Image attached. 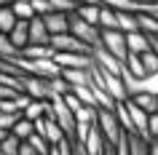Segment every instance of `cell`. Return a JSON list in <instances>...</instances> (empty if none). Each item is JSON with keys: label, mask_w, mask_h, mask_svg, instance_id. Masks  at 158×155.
<instances>
[{"label": "cell", "mask_w": 158, "mask_h": 155, "mask_svg": "<svg viewBox=\"0 0 158 155\" xmlns=\"http://www.w3.org/2000/svg\"><path fill=\"white\" fill-rule=\"evenodd\" d=\"M142 64H145V72H158V54L156 51H145L142 54Z\"/></svg>", "instance_id": "obj_31"}, {"label": "cell", "mask_w": 158, "mask_h": 155, "mask_svg": "<svg viewBox=\"0 0 158 155\" xmlns=\"http://www.w3.org/2000/svg\"><path fill=\"white\" fill-rule=\"evenodd\" d=\"M8 38L14 40L16 48H24L27 43H30V19H16V24L8 32Z\"/></svg>", "instance_id": "obj_16"}, {"label": "cell", "mask_w": 158, "mask_h": 155, "mask_svg": "<svg viewBox=\"0 0 158 155\" xmlns=\"http://www.w3.org/2000/svg\"><path fill=\"white\" fill-rule=\"evenodd\" d=\"M19 54H22V48H16V46H14V40L8 38V32H0V56L14 62Z\"/></svg>", "instance_id": "obj_25"}, {"label": "cell", "mask_w": 158, "mask_h": 155, "mask_svg": "<svg viewBox=\"0 0 158 155\" xmlns=\"http://www.w3.org/2000/svg\"><path fill=\"white\" fill-rule=\"evenodd\" d=\"M22 91L30 94L32 99H51V86L46 78H38V75L24 72L22 75Z\"/></svg>", "instance_id": "obj_6"}, {"label": "cell", "mask_w": 158, "mask_h": 155, "mask_svg": "<svg viewBox=\"0 0 158 155\" xmlns=\"http://www.w3.org/2000/svg\"><path fill=\"white\" fill-rule=\"evenodd\" d=\"M139 3H148V0H139Z\"/></svg>", "instance_id": "obj_42"}, {"label": "cell", "mask_w": 158, "mask_h": 155, "mask_svg": "<svg viewBox=\"0 0 158 155\" xmlns=\"http://www.w3.org/2000/svg\"><path fill=\"white\" fill-rule=\"evenodd\" d=\"M30 43H51V32H48V27H46V22H43V16L30 19Z\"/></svg>", "instance_id": "obj_14"}, {"label": "cell", "mask_w": 158, "mask_h": 155, "mask_svg": "<svg viewBox=\"0 0 158 155\" xmlns=\"http://www.w3.org/2000/svg\"><path fill=\"white\" fill-rule=\"evenodd\" d=\"M51 118H56V123L64 128L70 139H75V112L64 102V96H51Z\"/></svg>", "instance_id": "obj_3"}, {"label": "cell", "mask_w": 158, "mask_h": 155, "mask_svg": "<svg viewBox=\"0 0 158 155\" xmlns=\"http://www.w3.org/2000/svg\"><path fill=\"white\" fill-rule=\"evenodd\" d=\"M22 91H16L14 86H8V83H0V99H14V96H19Z\"/></svg>", "instance_id": "obj_36"}, {"label": "cell", "mask_w": 158, "mask_h": 155, "mask_svg": "<svg viewBox=\"0 0 158 155\" xmlns=\"http://www.w3.org/2000/svg\"><path fill=\"white\" fill-rule=\"evenodd\" d=\"M139 11L150 14V16H158V0H148V3H139Z\"/></svg>", "instance_id": "obj_38"}, {"label": "cell", "mask_w": 158, "mask_h": 155, "mask_svg": "<svg viewBox=\"0 0 158 155\" xmlns=\"http://www.w3.org/2000/svg\"><path fill=\"white\" fill-rule=\"evenodd\" d=\"M19 118H22V112H0V128L11 131L14 126H16Z\"/></svg>", "instance_id": "obj_32"}, {"label": "cell", "mask_w": 158, "mask_h": 155, "mask_svg": "<svg viewBox=\"0 0 158 155\" xmlns=\"http://www.w3.org/2000/svg\"><path fill=\"white\" fill-rule=\"evenodd\" d=\"M134 102H137V104L142 107V110H145V112H158V94H150V91H145V94H134Z\"/></svg>", "instance_id": "obj_23"}, {"label": "cell", "mask_w": 158, "mask_h": 155, "mask_svg": "<svg viewBox=\"0 0 158 155\" xmlns=\"http://www.w3.org/2000/svg\"><path fill=\"white\" fill-rule=\"evenodd\" d=\"M0 112H22V107H19V99H0Z\"/></svg>", "instance_id": "obj_34"}, {"label": "cell", "mask_w": 158, "mask_h": 155, "mask_svg": "<svg viewBox=\"0 0 158 155\" xmlns=\"http://www.w3.org/2000/svg\"><path fill=\"white\" fill-rule=\"evenodd\" d=\"M148 139H158V112L150 115V123H148Z\"/></svg>", "instance_id": "obj_37"}, {"label": "cell", "mask_w": 158, "mask_h": 155, "mask_svg": "<svg viewBox=\"0 0 158 155\" xmlns=\"http://www.w3.org/2000/svg\"><path fill=\"white\" fill-rule=\"evenodd\" d=\"M27 142H30V145H32L40 155H48V153H51V142H48L46 137H43V134H38V131H35V134H32L30 139H27Z\"/></svg>", "instance_id": "obj_30"}, {"label": "cell", "mask_w": 158, "mask_h": 155, "mask_svg": "<svg viewBox=\"0 0 158 155\" xmlns=\"http://www.w3.org/2000/svg\"><path fill=\"white\" fill-rule=\"evenodd\" d=\"M150 155H158V139H150Z\"/></svg>", "instance_id": "obj_40"}, {"label": "cell", "mask_w": 158, "mask_h": 155, "mask_svg": "<svg viewBox=\"0 0 158 155\" xmlns=\"http://www.w3.org/2000/svg\"><path fill=\"white\" fill-rule=\"evenodd\" d=\"M19 147H22V139L16 137V134H6V139L0 142V150H3V155H19Z\"/></svg>", "instance_id": "obj_28"}, {"label": "cell", "mask_w": 158, "mask_h": 155, "mask_svg": "<svg viewBox=\"0 0 158 155\" xmlns=\"http://www.w3.org/2000/svg\"><path fill=\"white\" fill-rule=\"evenodd\" d=\"M11 134H16L22 142H27V139L35 134V120H30V118H24V115H22V118L16 120V126L11 128Z\"/></svg>", "instance_id": "obj_24"}, {"label": "cell", "mask_w": 158, "mask_h": 155, "mask_svg": "<svg viewBox=\"0 0 158 155\" xmlns=\"http://www.w3.org/2000/svg\"><path fill=\"white\" fill-rule=\"evenodd\" d=\"M129 155H150V139L129 134Z\"/></svg>", "instance_id": "obj_22"}, {"label": "cell", "mask_w": 158, "mask_h": 155, "mask_svg": "<svg viewBox=\"0 0 158 155\" xmlns=\"http://www.w3.org/2000/svg\"><path fill=\"white\" fill-rule=\"evenodd\" d=\"M97 126H99V131L105 134V139L113 142V145H115L118 137L123 134V126L118 120L115 110H107V107H97Z\"/></svg>", "instance_id": "obj_2"}, {"label": "cell", "mask_w": 158, "mask_h": 155, "mask_svg": "<svg viewBox=\"0 0 158 155\" xmlns=\"http://www.w3.org/2000/svg\"><path fill=\"white\" fill-rule=\"evenodd\" d=\"M99 30H118V8L102 3V8H99Z\"/></svg>", "instance_id": "obj_19"}, {"label": "cell", "mask_w": 158, "mask_h": 155, "mask_svg": "<svg viewBox=\"0 0 158 155\" xmlns=\"http://www.w3.org/2000/svg\"><path fill=\"white\" fill-rule=\"evenodd\" d=\"M99 46H105L110 54H115L121 62H126V56H129V46H126V32L123 30H102Z\"/></svg>", "instance_id": "obj_5"}, {"label": "cell", "mask_w": 158, "mask_h": 155, "mask_svg": "<svg viewBox=\"0 0 158 155\" xmlns=\"http://www.w3.org/2000/svg\"><path fill=\"white\" fill-rule=\"evenodd\" d=\"M91 78H94L97 83H102V86H105V88H107L110 94L118 99V102L129 99V94H126V86H123V78H121V75L107 72V70H99V67L94 64V67H91Z\"/></svg>", "instance_id": "obj_4"}, {"label": "cell", "mask_w": 158, "mask_h": 155, "mask_svg": "<svg viewBox=\"0 0 158 155\" xmlns=\"http://www.w3.org/2000/svg\"><path fill=\"white\" fill-rule=\"evenodd\" d=\"M62 78L70 86H81V83L91 80V70H78V67H62Z\"/></svg>", "instance_id": "obj_18"}, {"label": "cell", "mask_w": 158, "mask_h": 155, "mask_svg": "<svg viewBox=\"0 0 158 155\" xmlns=\"http://www.w3.org/2000/svg\"><path fill=\"white\" fill-rule=\"evenodd\" d=\"M51 8L54 11H64V14H73V11L78 8V3H73V0H51Z\"/></svg>", "instance_id": "obj_33"}, {"label": "cell", "mask_w": 158, "mask_h": 155, "mask_svg": "<svg viewBox=\"0 0 158 155\" xmlns=\"http://www.w3.org/2000/svg\"><path fill=\"white\" fill-rule=\"evenodd\" d=\"M32 8H35V16H46L51 8V0H32Z\"/></svg>", "instance_id": "obj_35"}, {"label": "cell", "mask_w": 158, "mask_h": 155, "mask_svg": "<svg viewBox=\"0 0 158 155\" xmlns=\"http://www.w3.org/2000/svg\"><path fill=\"white\" fill-rule=\"evenodd\" d=\"M14 14H16L19 19H32L35 16V8H32V0H16L14 6Z\"/></svg>", "instance_id": "obj_29"}, {"label": "cell", "mask_w": 158, "mask_h": 155, "mask_svg": "<svg viewBox=\"0 0 158 155\" xmlns=\"http://www.w3.org/2000/svg\"><path fill=\"white\" fill-rule=\"evenodd\" d=\"M54 59L62 67H78V70H91L94 67V56L83 54V51H56Z\"/></svg>", "instance_id": "obj_9"}, {"label": "cell", "mask_w": 158, "mask_h": 155, "mask_svg": "<svg viewBox=\"0 0 158 155\" xmlns=\"http://www.w3.org/2000/svg\"><path fill=\"white\" fill-rule=\"evenodd\" d=\"M35 131L38 134H43V137L48 139L51 145H56V142H62V139L67 137L64 128L56 123V118H51V115H43V118H38L35 120Z\"/></svg>", "instance_id": "obj_10"}, {"label": "cell", "mask_w": 158, "mask_h": 155, "mask_svg": "<svg viewBox=\"0 0 158 155\" xmlns=\"http://www.w3.org/2000/svg\"><path fill=\"white\" fill-rule=\"evenodd\" d=\"M6 134H8V131H6V128H0V142H3V139H6Z\"/></svg>", "instance_id": "obj_41"}, {"label": "cell", "mask_w": 158, "mask_h": 155, "mask_svg": "<svg viewBox=\"0 0 158 155\" xmlns=\"http://www.w3.org/2000/svg\"><path fill=\"white\" fill-rule=\"evenodd\" d=\"M70 32L75 35V38H81L83 43H89V46H99V38H102V30L97 24H91V22H86V19H81L78 14H70Z\"/></svg>", "instance_id": "obj_1"}, {"label": "cell", "mask_w": 158, "mask_h": 155, "mask_svg": "<svg viewBox=\"0 0 158 155\" xmlns=\"http://www.w3.org/2000/svg\"><path fill=\"white\" fill-rule=\"evenodd\" d=\"M99 8H102V3H83V6L75 8V14L81 19H86V22H91V24L99 27Z\"/></svg>", "instance_id": "obj_21"}, {"label": "cell", "mask_w": 158, "mask_h": 155, "mask_svg": "<svg viewBox=\"0 0 158 155\" xmlns=\"http://www.w3.org/2000/svg\"><path fill=\"white\" fill-rule=\"evenodd\" d=\"M118 30H123V32H134V30H139V22H137V11L118 8Z\"/></svg>", "instance_id": "obj_20"}, {"label": "cell", "mask_w": 158, "mask_h": 155, "mask_svg": "<svg viewBox=\"0 0 158 155\" xmlns=\"http://www.w3.org/2000/svg\"><path fill=\"white\" fill-rule=\"evenodd\" d=\"M19 155H40L38 150H35L30 142H22V147H19Z\"/></svg>", "instance_id": "obj_39"}, {"label": "cell", "mask_w": 158, "mask_h": 155, "mask_svg": "<svg viewBox=\"0 0 158 155\" xmlns=\"http://www.w3.org/2000/svg\"><path fill=\"white\" fill-rule=\"evenodd\" d=\"M46 27H48L51 35H59V32H70V14L64 11H48L46 16H43Z\"/></svg>", "instance_id": "obj_12"}, {"label": "cell", "mask_w": 158, "mask_h": 155, "mask_svg": "<svg viewBox=\"0 0 158 155\" xmlns=\"http://www.w3.org/2000/svg\"><path fill=\"white\" fill-rule=\"evenodd\" d=\"M91 56H94V64L99 67V70H107V72H115V75L123 72V62H121L115 54H110L105 46H94Z\"/></svg>", "instance_id": "obj_8"}, {"label": "cell", "mask_w": 158, "mask_h": 155, "mask_svg": "<svg viewBox=\"0 0 158 155\" xmlns=\"http://www.w3.org/2000/svg\"><path fill=\"white\" fill-rule=\"evenodd\" d=\"M126 46H129L131 54H145V51H150V35L142 32V30L126 32Z\"/></svg>", "instance_id": "obj_13"}, {"label": "cell", "mask_w": 158, "mask_h": 155, "mask_svg": "<svg viewBox=\"0 0 158 155\" xmlns=\"http://www.w3.org/2000/svg\"><path fill=\"white\" fill-rule=\"evenodd\" d=\"M0 155H3V150H0Z\"/></svg>", "instance_id": "obj_43"}, {"label": "cell", "mask_w": 158, "mask_h": 155, "mask_svg": "<svg viewBox=\"0 0 158 155\" xmlns=\"http://www.w3.org/2000/svg\"><path fill=\"white\" fill-rule=\"evenodd\" d=\"M16 14H14V8L11 6H0V32H11L14 30V24H16Z\"/></svg>", "instance_id": "obj_26"}, {"label": "cell", "mask_w": 158, "mask_h": 155, "mask_svg": "<svg viewBox=\"0 0 158 155\" xmlns=\"http://www.w3.org/2000/svg\"><path fill=\"white\" fill-rule=\"evenodd\" d=\"M126 107H129V115H131V123H134V134L148 139V123H150V112H145L131 96L126 99Z\"/></svg>", "instance_id": "obj_11"}, {"label": "cell", "mask_w": 158, "mask_h": 155, "mask_svg": "<svg viewBox=\"0 0 158 155\" xmlns=\"http://www.w3.org/2000/svg\"><path fill=\"white\" fill-rule=\"evenodd\" d=\"M22 56H27V59H54L56 51H54L51 43H30V46L22 48Z\"/></svg>", "instance_id": "obj_15"}, {"label": "cell", "mask_w": 158, "mask_h": 155, "mask_svg": "<svg viewBox=\"0 0 158 155\" xmlns=\"http://www.w3.org/2000/svg\"><path fill=\"white\" fill-rule=\"evenodd\" d=\"M51 46L54 51H83V54H91V46L83 43L81 38H75L73 32H59V35H51Z\"/></svg>", "instance_id": "obj_7"}, {"label": "cell", "mask_w": 158, "mask_h": 155, "mask_svg": "<svg viewBox=\"0 0 158 155\" xmlns=\"http://www.w3.org/2000/svg\"><path fill=\"white\" fill-rule=\"evenodd\" d=\"M105 142H107V139H105V134H102L99 126L94 123L91 131H89V137H86V142H83L86 150H89V155H102V150H105Z\"/></svg>", "instance_id": "obj_17"}, {"label": "cell", "mask_w": 158, "mask_h": 155, "mask_svg": "<svg viewBox=\"0 0 158 155\" xmlns=\"http://www.w3.org/2000/svg\"><path fill=\"white\" fill-rule=\"evenodd\" d=\"M123 67H126L131 75H137V78L148 75V72H145V64H142V54H131V51H129V56H126Z\"/></svg>", "instance_id": "obj_27"}]
</instances>
